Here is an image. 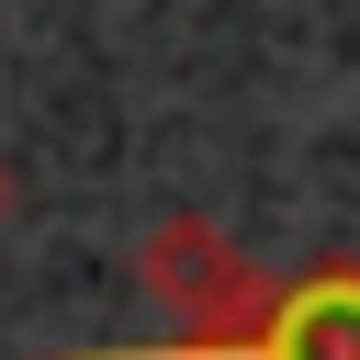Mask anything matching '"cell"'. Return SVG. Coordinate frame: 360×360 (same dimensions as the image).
I'll use <instances>...</instances> for the list:
<instances>
[{
    "mask_svg": "<svg viewBox=\"0 0 360 360\" xmlns=\"http://www.w3.org/2000/svg\"><path fill=\"white\" fill-rule=\"evenodd\" d=\"M259 360H360V270H315V281L270 292Z\"/></svg>",
    "mask_w": 360,
    "mask_h": 360,
    "instance_id": "cell-2",
    "label": "cell"
},
{
    "mask_svg": "<svg viewBox=\"0 0 360 360\" xmlns=\"http://www.w3.org/2000/svg\"><path fill=\"white\" fill-rule=\"evenodd\" d=\"M135 281L169 304L180 349H259L270 281L248 270V248H236L225 225H202V214H169V225H146V248H135Z\"/></svg>",
    "mask_w": 360,
    "mask_h": 360,
    "instance_id": "cell-1",
    "label": "cell"
}]
</instances>
